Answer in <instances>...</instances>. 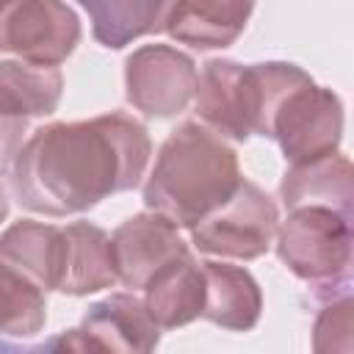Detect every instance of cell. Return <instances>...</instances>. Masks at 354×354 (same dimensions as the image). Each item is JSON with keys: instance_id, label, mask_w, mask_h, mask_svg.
<instances>
[{"instance_id": "52a82bcc", "label": "cell", "mask_w": 354, "mask_h": 354, "mask_svg": "<svg viewBox=\"0 0 354 354\" xmlns=\"http://www.w3.org/2000/svg\"><path fill=\"white\" fill-rule=\"evenodd\" d=\"M160 326L136 293H111L94 301L75 329L41 343V351H138L147 354L158 348Z\"/></svg>"}, {"instance_id": "5b68a950", "label": "cell", "mask_w": 354, "mask_h": 354, "mask_svg": "<svg viewBox=\"0 0 354 354\" xmlns=\"http://www.w3.org/2000/svg\"><path fill=\"white\" fill-rule=\"evenodd\" d=\"M279 210L277 202L254 183L241 180L235 194L196 221L191 232V243L202 254L230 257V260H257L263 257L277 235Z\"/></svg>"}, {"instance_id": "d6986e66", "label": "cell", "mask_w": 354, "mask_h": 354, "mask_svg": "<svg viewBox=\"0 0 354 354\" xmlns=\"http://www.w3.org/2000/svg\"><path fill=\"white\" fill-rule=\"evenodd\" d=\"M64 91L58 66H39L28 61H0V102L25 119L55 113Z\"/></svg>"}, {"instance_id": "603a6c76", "label": "cell", "mask_w": 354, "mask_h": 354, "mask_svg": "<svg viewBox=\"0 0 354 354\" xmlns=\"http://www.w3.org/2000/svg\"><path fill=\"white\" fill-rule=\"evenodd\" d=\"M6 216H8V196H6V191L0 185V224L6 221Z\"/></svg>"}, {"instance_id": "30bf717a", "label": "cell", "mask_w": 354, "mask_h": 354, "mask_svg": "<svg viewBox=\"0 0 354 354\" xmlns=\"http://www.w3.org/2000/svg\"><path fill=\"white\" fill-rule=\"evenodd\" d=\"M111 252H113L116 279L136 293L149 282V277L160 266L191 249L180 238L177 224H171L166 216L155 210H147L130 216L111 232Z\"/></svg>"}, {"instance_id": "9a60e30c", "label": "cell", "mask_w": 354, "mask_h": 354, "mask_svg": "<svg viewBox=\"0 0 354 354\" xmlns=\"http://www.w3.org/2000/svg\"><path fill=\"white\" fill-rule=\"evenodd\" d=\"M279 199L285 210L299 205H329L340 213L354 216V171L343 152H329L315 160L290 163L282 183Z\"/></svg>"}, {"instance_id": "6da1fadb", "label": "cell", "mask_w": 354, "mask_h": 354, "mask_svg": "<svg viewBox=\"0 0 354 354\" xmlns=\"http://www.w3.org/2000/svg\"><path fill=\"white\" fill-rule=\"evenodd\" d=\"M149 130L124 111L33 130L11 163L14 199L41 216L64 218L130 191L147 174Z\"/></svg>"}, {"instance_id": "ac0fdd59", "label": "cell", "mask_w": 354, "mask_h": 354, "mask_svg": "<svg viewBox=\"0 0 354 354\" xmlns=\"http://www.w3.org/2000/svg\"><path fill=\"white\" fill-rule=\"evenodd\" d=\"M91 19V36L108 47L122 50L130 41L160 33L174 0H77Z\"/></svg>"}, {"instance_id": "ba28073f", "label": "cell", "mask_w": 354, "mask_h": 354, "mask_svg": "<svg viewBox=\"0 0 354 354\" xmlns=\"http://www.w3.org/2000/svg\"><path fill=\"white\" fill-rule=\"evenodd\" d=\"M194 111L199 124L230 141H249L257 122V80L252 64L210 58L196 72Z\"/></svg>"}, {"instance_id": "8992f818", "label": "cell", "mask_w": 354, "mask_h": 354, "mask_svg": "<svg viewBox=\"0 0 354 354\" xmlns=\"http://www.w3.org/2000/svg\"><path fill=\"white\" fill-rule=\"evenodd\" d=\"M196 64L171 44H141L124 58V97L149 119H171L194 102Z\"/></svg>"}, {"instance_id": "5bb4252c", "label": "cell", "mask_w": 354, "mask_h": 354, "mask_svg": "<svg viewBox=\"0 0 354 354\" xmlns=\"http://www.w3.org/2000/svg\"><path fill=\"white\" fill-rule=\"evenodd\" d=\"M116 266L111 252V235L91 221H72L64 227V260L58 277V293L88 296L113 288Z\"/></svg>"}, {"instance_id": "9c48e42d", "label": "cell", "mask_w": 354, "mask_h": 354, "mask_svg": "<svg viewBox=\"0 0 354 354\" xmlns=\"http://www.w3.org/2000/svg\"><path fill=\"white\" fill-rule=\"evenodd\" d=\"M80 36V19L64 0H17L0 30V53L39 66H61Z\"/></svg>"}, {"instance_id": "2e32d148", "label": "cell", "mask_w": 354, "mask_h": 354, "mask_svg": "<svg viewBox=\"0 0 354 354\" xmlns=\"http://www.w3.org/2000/svg\"><path fill=\"white\" fill-rule=\"evenodd\" d=\"M0 260L30 277L39 288L55 290L64 260V227L19 218L0 232Z\"/></svg>"}, {"instance_id": "4fadbf2b", "label": "cell", "mask_w": 354, "mask_h": 354, "mask_svg": "<svg viewBox=\"0 0 354 354\" xmlns=\"http://www.w3.org/2000/svg\"><path fill=\"white\" fill-rule=\"evenodd\" d=\"M202 274H205V304L199 318L230 332L254 329L263 313V290L257 279L243 266L218 263V260H205Z\"/></svg>"}, {"instance_id": "7a4b0ae2", "label": "cell", "mask_w": 354, "mask_h": 354, "mask_svg": "<svg viewBox=\"0 0 354 354\" xmlns=\"http://www.w3.org/2000/svg\"><path fill=\"white\" fill-rule=\"evenodd\" d=\"M243 174L235 149L199 122L177 124L160 144L147 174L141 199L171 224L191 230L221 207Z\"/></svg>"}, {"instance_id": "44dd1931", "label": "cell", "mask_w": 354, "mask_h": 354, "mask_svg": "<svg viewBox=\"0 0 354 354\" xmlns=\"http://www.w3.org/2000/svg\"><path fill=\"white\" fill-rule=\"evenodd\" d=\"M28 124H30V119H25V116L8 111V108L0 102V174H6V171L11 169L17 152L22 149Z\"/></svg>"}, {"instance_id": "ffe728a7", "label": "cell", "mask_w": 354, "mask_h": 354, "mask_svg": "<svg viewBox=\"0 0 354 354\" xmlns=\"http://www.w3.org/2000/svg\"><path fill=\"white\" fill-rule=\"evenodd\" d=\"M351 310L354 299L351 293L324 299L321 310L313 324V348L326 351H351Z\"/></svg>"}, {"instance_id": "3957f363", "label": "cell", "mask_w": 354, "mask_h": 354, "mask_svg": "<svg viewBox=\"0 0 354 354\" xmlns=\"http://www.w3.org/2000/svg\"><path fill=\"white\" fill-rule=\"evenodd\" d=\"M354 216L329 205H299L277 224L274 246L279 263L307 282L315 301L351 293Z\"/></svg>"}, {"instance_id": "8fae6325", "label": "cell", "mask_w": 354, "mask_h": 354, "mask_svg": "<svg viewBox=\"0 0 354 354\" xmlns=\"http://www.w3.org/2000/svg\"><path fill=\"white\" fill-rule=\"evenodd\" d=\"M257 0H174L163 30L194 50H224L243 33Z\"/></svg>"}, {"instance_id": "e0dca14e", "label": "cell", "mask_w": 354, "mask_h": 354, "mask_svg": "<svg viewBox=\"0 0 354 354\" xmlns=\"http://www.w3.org/2000/svg\"><path fill=\"white\" fill-rule=\"evenodd\" d=\"M47 324V299L30 277L0 260V351L33 348Z\"/></svg>"}, {"instance_id": "7c38bea8", "label": "cell", "mask_w": 354, "mask_h": 354, "mask_svg": "<svg viewBox=\"0 0 354 354\" xmlns=\"http://www.w3.org/2000/svg\"><path fill=\"white\" fill-rule=\"evenodd\" d=\"M141 290H144L141 301L160 329L188 326L202 315V304H205L202 263L194 257V252H185L169 260L166 266H160Z\"/></svg>"}, {"instance_id": "7402d4cb", "label": "cell", "mask_w": 354, "mask_h": 354, "mask_svg": "<svg viewBox=\"0 0 354 354\" xmlns=\"http://www.w3.org/2000/svg\"><path fill=\"white\" fill-rule=\"evenodd\" d=\"M14 3H17V0H0V30H3V22H6L8 11L14 8Z\"/></svg>"}, {"instance_id": "277c9868", "label": "cell", "mask_w": 354, "mask_h": 354, "mask_svg": "<svg viewBox=\"0 0 354 354\" xmlns=\"http://www.w3.org/2000/svg\"><path fill=\"white\" fill-rule=\"evenodd\" d=\"M263 138H274L288 163L337 152L343 141V102L307 72L277 100Z\"/></svg>"}]
</instances>
